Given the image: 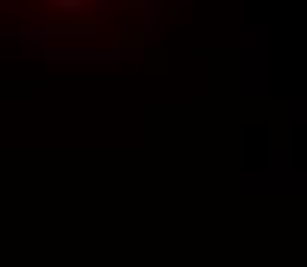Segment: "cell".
Returning <instances> with one entry per match:
<instances>
[{"mask_svg": "<svg viewBox=\"0 0 307 267\" xmlns=\"http://www.w3.org/2000/svg\"><path fill=\"white\" fill-rule=\"evenodd\" d=\"M62 10H80L83 4H77V0H62V4H59Z\"/></svg>", "mask_w": 307, "mask_h": 267, "instance_id": "cell-1", "label": "cell"}]
</instances>
